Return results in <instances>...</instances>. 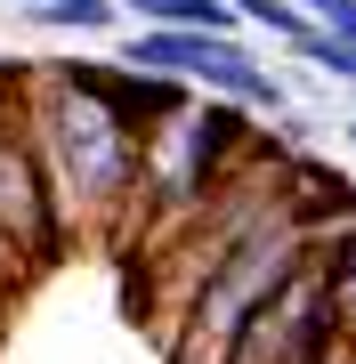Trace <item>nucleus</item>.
Listing matches in <instances>:
<instances>
[{"label":"nucleus","instance_id":"f257e3e1","mask_svg":"<svg viewBox=\"0 0 356 364\" xmlns=\"http://www.w3.org/2000/svg\"><path fill=\"white\" fill-rule=\"evenodd\" d=\"M25 138L41 154V178H49L65 243H106V251L130 243L138 130L97 90L90 57H41V65H25Z\"/></svg>","mask_w":356,"mask_h":364},{"label":"nucleus","instance_id":"f03ea898","mask_svg":"<svg viewBox=\"0 0 356 364\" xmlns=\"http://www.w3.org/2000/svg\"><path fill=\"white\" fill-rule=\"evenodd\" d=\"M259 114H243L235 97H186L162 122L138 130V210H130V243L122 251H154L203 195H219L235 178V162L259 146Z\"/></svg>","mask_w":356,"mask_h":364},{"label":"nucleus","instance_id":"7ed1b4c3","mask_svg":"<svg viewBox=\"0 0 356 364\" xmlns=\"http://www.w3.org/2000/svg\"><path fill=\"white\" fill-rule=\"evenodd\" d=\"M308 251H316V227H308V210H300V186H284V203L267 210V219L203 275V291L178 308L162 356H171V364H227L235 340H243V324L267 308V291H276Z\"/></svg>","mask_w":356,"mask_h":364},{"label":"nucleus","instance_id":"20e7f679","mask_svg":"<svg viewBox=\"0 0 356 364\" xmlns=\"http://www.w3.org/2000/svg\"><path fill=\"white\" fill-rule=\"evenodd\" d=\"M0 243L25 259V275L65 259V227H57V203H49V178H41V154L25 138V97L0 105Z\"/></svg>","mask_w":356,"mask_h":364},{"label":"nucleus","instance_id":"39448f33","mask_svg":"<svg viewBox=\"0 0 356 364\" xmlns=\"http://www.w3.org/2000/svg\"><path fill=\"white\" fill-rule=\"evenodd\" d=\"M324 348H332L324 267H316V251H308V259L267 291V308L243 324V340H235V356H227V364H316Z\"/></svg>","mask_w":356,"mask_h":364},{"label":"nucleus","instance_id":"423d86ee","mask_svg":"<svg viewBox=\"0 0 356 364\" xmlns=\"http://www.w3.org/2000/svg\"><path fill=\"white\" fill-rule=\"evenodd\" d=\"M316 267H324V316H332V332L356 340V235H324Z\"/></svg>","mask_w":356,"mask_h":364},{"label":"nucleus","instance_id":"0eeeda50","mask_svg":"<svg viewBox=\"0 0 356 364\" xmlns=\"http://www.w3.org/2000/svg\"><path fill=\"white\" fill-rule=\"evenodd\" d=\"M16 25H33V33H114L122 0H16Z\"/></svg>","mask_w":356,"mask_h":364},{"label":"nucleus","instance_id":"6e6552de","mask_svg":"<svg viewBox=\"0 0 356 364\" xmlns=\"http://www.w3.org/2000/svg\"><path fill=\"white\" fill-rule=\"evenodd\" d=\"M284 57H300L308 73H324V81H340V90H356V41H340V33H324V25H308V33L291 41Z\"/></svg>","mask_w":356,"mask_h":364},{"label":"nucleus","instance_id":"1a4fd4ad","mask_svg":"<svg viewBox=\"0 0 356 364\" xmlns=\"http://www.w3.org/2000/svg\"><path fill=\"white\" fill-rule=\"evenodd\" d=\"M235 25H243V33H267L276 49H291V41L316 25V16H308L300 0H235Z\"/></svg>","mask_w":356,"mask_h":364},{"label":"nucleus","instance_id":"9d476101","mask_svg":"<svg viewBox=\"0 0 356 364\" xmlns=\"http://www.w3.org/2000/svg\"><path fill=\"white\" fill-rule=\"evenodd\" d=\"M25 65H33V57H0V105L25 97Z\"/></svg>","mask_w":356,"mask_h":364},{"label":"nucleus","instance_id":"9b49d317","mask_svg":"<svg viewBox=\"0 0 356 364\" xmlns=\"http://www.w3.org/2000/svg\"><path fill=\"white\" fill-rule=\"evenodd\" d=\"M348 154H356V122H348Z\"/></svg>","mask_w":356,"mask_h":364},{"label":"nucleus","instance_id":"f8f14e48","mask_svg":"<svg viewBox=\"0 0 356 364\" xmlns=\"http://www.w3.org/2000/svg\"><path fill=\"white\" fill-rule=\"evenodd\" d=\"M348 105H356V90H348Z\"/></svg>","mask_w":356,"mask_h":364}]
</instances>
